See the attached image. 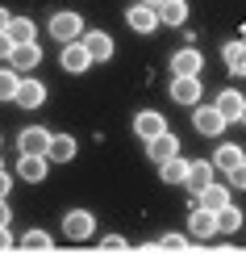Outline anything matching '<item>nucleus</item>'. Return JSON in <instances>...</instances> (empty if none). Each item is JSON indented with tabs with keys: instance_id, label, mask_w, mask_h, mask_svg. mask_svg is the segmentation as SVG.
<instances>
[{
	"instance_id": "12",
	"label": "nucleus",
	"mask_w": 246,
	"mask_h": 255,
	"mask_svg": "<svg viewBox=\"0 0 246 255\" xmlns=\"http://www.w3.org/2000/svg\"><path fill=\"white\" fill-rule=\"evenodd\" d=\"M46 172H50V159H46V155H21V159H17V176L25 180V184L46 180Z\"/></svg>"
},
{
	"instance_id": "37",
	"label": "nucleus",
	"mask_w": 246,
	"mask_h": 255,
	"mask_svg": "<svg viewBox=\"0 0 246 255\" xmlns=\"http://www.w3.org/2000/svg\"><path fill=\"white\" fill-rule=\"evenodd\" d=\"M242 126H246V109H242Z\"/></svg>"
},
{
	"instance_id": "30",
	"label": "nucleus",
	"mask_w": 246,
	"mask_h": 255,
	"mask_svg": "<svg viewBox=\"0 0 246 255\" xmlns=\"http://www.w3.org/2000/svg\"><path fill=\"white\" fill-rule=\"evenodd\" d=\"M100 247H104V251H125V239H121V235H104Z\"/></svg>"
},
{
	"instance_id": "19",
	"label": "nucleus",
	"mask_w": 246,
	"mask_h": 255,
	"mask_svg": "<svg viewBox=\"0 0 246 255\" xmlns=\"http://www.w3.org/2000/svg\"><path fill=\"white\" fill-rule=\"evenodd\" d=\"M196 205H200V209H213V214H221V209L230 205V188H226V184H209L205 193L196 197Z\"/></svg>"
},
{
	"instance_id": "6",
	"label": "nucleus",
	"mask_w": 246,
	"mask_h": 255,
	"mask_svg": "<svg viewBox=\"0 0 246 255\" xmlns=\"http://www.w3.org/2000/svg\"><path fill=\"white\" fill-rule=\"evenodd\" d=\"M50 130H42V126H29V130H21L17 134V151L21 155H46L50 151Z\"/></svg>"
},
{
	"instance_id": "4",
	"label": "nucleus",
	"mask_w": 246,
	"mask_h": 255,
	"mask_svg": "<svg viewBox=\"0 0 246 255\" xmlns=\"http://www.w3.org/2000/svg\"><path fill=\"white\" fill-rule=\"evenodd\" d=\"M59 67L67 71V76H83V71L92 67V55H88V46H83V42H67V46L59 50Z\"/></svg>"
},
{
	"instance_id": "24",
	"label": "nucleus",
	"mask_w": 246,
	"mask_h": 255,
	"mask_svg": "<svg viewBox=\"0 0 246 255\" xmlns=\"http://www.w3.org/2000/svg\"><path fill=\"white\" fill-rule=\"evenodd\" d=\"M34 34H38V29H34L29 17H13V21H8V38H13L17 46H21V42H34Z\"/></svg>"
},
{
	"instance_id": "36",
	"label": "nucleus",
	"mask_w": 246,
	"mask_h": 255,
	"mask_svg": "<svg viewBox=\"0 0 246 255\" xmlns=\"http://www.w3.org/2000/svg\"><path fill=\"white\" fill-rule=\"evenodd\" d=\"M138 4H151V8H159V4H163V0H138Z\"/></svg>"
},
{
	"instance_id": "10",
	"label": "nucleus",
	"mask_w": 246,
	"mask_h": 255,
	"mask_svg": "<svg viewBox=\"0 0 246 255\" xmlns=\"http://www.w3.org/2000/svg\"><path fill=\"white\" fill-rule=\"evenodd\" d=\"M134 134L142 138V142H151V138L167 134V122H163V113H155V109H142V113L134 118Z\"/></svg>"
},
{
	"instance_id": "32",
	"label": "nucleus",
	"mask_w": 246,
	"mask_h": 255,
	"mask_svg": "<svg viewBox=\"0 0 246 255\" xmlns=\"http://www.w3.org/2000/svg\"><path fill=\"white\" fill-rule=\"evenodd\" d=\"M8 188H13V176H8L4 167H0V197H8Z\"/></svg>"
},
{
	"instance_id": "18",
	"label": "nucleus",
	"mask_w": 246,
	"mask_h": 255,
	"mask_svg": "<svg viewBox=\"0 0 246 255\" xmlns=\"http://www.w3.org/2000/svg\"><path fill=\"white\" fill-rule=\"evenodd\" d=\"M238 163H246V155H242V146H234V142H226V146H217V151H213V167H217V172H234V167Z\"/></svg>"
},
{
	"instance_id": "1",
	"label": "nucleus",
	"mask_w": 246,
	"mask_h": 255,
	"mask_svg": "<svg viewBox=\"0 0 246 255\" xmlns=\"http://www.w3.org/2000/svg\"><path fill=\"white\" fill-rule=\"evenodd\" d=\"M192 130L200 138H217L226 130V118L217 113V105H196V109H192Z\"/></svg>"
},
{
	"instance_id": "27",
	"label": "nucleus",
	"mask_w": 246,
	"mask_h": 255,
	"mask_svg": "<svg viewBox=\"0 0 246 255\" xmlns=\"http://www.w3.org/2000/svg\"><path fill=\"white\" fill-rule=\"evenodd\" d=\"M21 247H25V251H50L55 239H50L46 230H25V235H21Z\"/></svg>"
},
{
	"instance_id": "33",
	"label": "nucleus",
	"mask_w": 246,
	"mask_h": 255,
	"mask_svg": "<svg viewBox=\"0 0 246 255\" xmlns=\"http://www.w3.org/2000/svg\"><path fill=\"white\" fill-rule=\"evenodd\" d=\"M4 247H13V235H8V226H0V251Z\"/></svg>"
},
{
	"instance_id": "16",
	"label": "nucleus",
	"mask_w": 246,
	"mask_h": 255,
	"mask_svg": "<svg viewBox=\"0 0 246 255\" xmlns=\"http://www.w3.org/2000/svg\"><path fill=\"white\" fill-rule=\"evenodd\" d=\"M213 105H217V113H221L226 122H242L246 97H242V92H234V88H226V92H217V101H213Z\"/></svg>"
},
{
	"instance_id": "17",
	"label": "nucleus",
	"mask_w": 246,
	"mask_h": 255,
	"mask_svg": "<svg viewBox=\"0 0 246 255\" xmlns=\"http://www.w3.org/2000/svg\"><path fill=\"white\" fill-rule=\"evenodd\" d=\"M42 101H46V84L34 80V76L21 80V88H17V101H13V105H21V109H38Z\"/></svg>"
},
{
	"instance_id": "35",
	"label": "nucleus",
	"mask_w": 246,
	"mask_h": 255,
	"mask_svg": "<svg viewBox=\"0 0 246 255\" xmlns=\"http://www.w3.org/2000/svg\"><path fill=\"white\" fill-rule=\"evenodd\" d=\"M0 226H8V205H4V197H0Z\"/></svg>"
},
{
	"instance_id": "11",
	"label": "nucleus",
	"mask_w": 246,
	"mask_h": 255,
	"mask_svg": "<svg viewBox=\"0 0 246 255\" xmlns=\"http://www.w3.org/2000/svg\"><path fill=\"white\" fill-rule=\"evenodd\" d=\"M213 172H217V167H213V159H192L188 180H184V184L192 188V197H200V193H205V188L213 184Z\"/></svg>"
},
{
	"instance_id": "9",
	"label": "nucleus",
	"mask_w": 246,
	"mask_h": 255,
	"mask_svg": "<svg viewBox=\"0 0 246 255\" xmlns=\"http://www.w3.org/2000/svg\"><path fill=\"white\" fill-rule=\"evenodd\" d=\"M146 155H151V163H159V167H163L167 163V159H175L179 155V138L175 134H159V138H151V142H146Z\"/></svg>"
},
{
	"instance_id": "22",
	"label": "nucleus",
	"mask_w": 246,
	"mask_h": 255,
	"mask_svg": "<svg viewBox=\"0 0 246 255\" xmlns=\"http://www.w3.org/2000/svg\"><path fill=\"white\" fill-rule=\"evenodd\" d=\"M159 21L163 25H184L188 21V0H163L159 4Z\"/></svg>"
},
{
	"instance_id": "2",
	"label": "nucleus",
	"mask_w": 246,
	"mask_h": 255,
	"mask_svg": "<svg viewBox=\"0 0 246 255\" xmlns=\"http://www.w3.org/2000/svg\"><path fill=\"white\" fill-rule=\"evenodd\" d=\"M63 235H67L71 243H88L96 235V218L88 214V209H71V214L63 218Z\"/></svg>"
},
{
	"instance_id": "28",
	"label": "nucleus",
	"mask_w": 246,
	"mask_h": 255,
	"mask_svg": "<svg viewBox=\"0 0 246 255\" xmlns=\"http://www.w3.org/2000/svg\"><path fill=\"white\" fill-rule=\"evenodd\" d=\"M159 247H163V251H184L188 247V235H163V239H159Z\"/></svg>"
},
{
	"instance_id": "7",
	"label": "nucleus",
	"mask_w": 246,
	"mask_h": 255,
	"mask_svg": "<svg viewBox=\"0 0 246 255\" xmlns=\"http://www.w3.org/2000/svg\"><path fill=\"white\" fill-rule=\"evenodd\" d=\"M200 67H205V55L196 46H184L171 55V76H200Z\"/></svg>"
},
{
	"instance_id": "29",
	"label": "nucleus",
	"mask_w": 246,
	"mask_h": 255,
	"mask_svg": "<svg viewBox=\"0 0 246 255\" xmlns=\"http://www.w3.org/2000/svg\"><path fill=\"white\" fill-rule=\"evenodd\" d=\"M230 188H246V163H238L230 172Z\"/></svg>"
},
{
	"instance_id": "14",
	"label": "nucleus",
	"mask_w": 246,
	"mask_h": 255,
	"mask_svg": "<svg viewBox=\"0 0 246 255\" xmlns=\"http://www.w3.org/2000/svg\"><path fill=\"white\" fill-rule=\"evenodd\" d=\"M42 63V46L38 42H21V46H13V55H8V67L13 71H29Z\"/></svg>"
},
{
	"instance_id": "20",
	"label": "nucleus",
	"mask_w": 246,
	"mask_h": 255,
	"mask_svg": "<svg viewBox=\"0 0 246 255\" xmlns=\"http://www.w3.org/2000/svg\"><path fill=\"white\" fill-rule=\"evenodd\" d=\"M46 159H50V163H67V159H76V138H71V134H55V138H50Z\"/></svg>"
},
{
	"instance_id": "15",
	"label": "nucleus",
	"mask_w": 246,
	"mask_h": 255,
	"mask_svg": "<svg viewBox=\"0 0 246 255\" xmlns=\"http://www.w3.org/2000/svg\"><path fill=\"white\" fill-rule=\"evenodd\" d=\"M83 42V46H88V55H92V63H104V59H113V38L109 34H104V29H92V34H83L80 38Z\"/></svg>"
},
{
	"instance_id": "31",
	"label": "nucleus",
	"mask_w": 246,
	"mask_h": 255,
	"mask_svg": "<svg viewBox=\"0 0 246 255\" xmlns=\"http://www.w3.org/2000/svg\"><path fill=\"white\" fill-rule=\"evenodd\" d=\"M13 46H17V42L8 38V29H4V34H0V59H8V55H13Z\"/></svg>"
},
{
	"instance_id": "21",
	"label": "nucleus",
	"mask_w": 246,
	"mask_h": 255,
	"mask_svg": "<svg viewBox=\"0 0 246 255\" xmlns=\"http://www.w3.org/2000/svg\"><path fill=\"white\" fill-rule=\"evenodd\" d=\"M221 59H226V67L234 76H246V42H226L221 46Z\"/></svg>"
},
{
	"instance_id": "34",
	"label": "nucleus",
	"mask_w": 246,
	"mask_h": 255,
	"mask_svg": "<svg viewBox=\"0 0 246 255\" xmlns=\"http://www.w3.org/2000/svg\"><path fill=\"white\" fill-rule=\"evenodd\" d=\"M8 21H13V13H8V8H0V34L8 29Z\"/></svg>"
},
{
	"instance_id": "5",
	"label": "nucleus",
	"mask_w": 246,
	"mask_h": 255,
	"mask_svg": "<svg viewBox=\"0 0 246 255\" xmlns=\"http://www.w3.org/2000/svg\"><path fill=\"white\" fill-rule=\"evenodd\" d=\"M125 25H130L134 34H155L163 21H159V8H151V4H130L125 8Z\"/></svg>"
},
{
	"instance_id": "23",
	"label": "nucleus",
	"mask_w": 246,
	"mask_h": 255,
	"mask_svg": "<svg viewBox=\"0 0 246 255\" xmlns=\"http://www.w3.org/2000/svg\"><path fill=\"white\" fill-rule=\"evenodd\" d=\"M188 167H192V159H167V163L163 167H159V176H163L167 180V184H184V180H188Z\"/></svg>"
},
{
	"instance_id": "8",
	"label": "nucleus",
	"mask_w": 246,
	"mask_h": 255,
	"mask_svg": "<svg viewBox=\"0 0 246 255\" xmlns=\"http://www.w3.org/2000/svg\"><path fill=\"white\" fill-rule=\"evenodd\" d=\"M188 235H192V239H213V235H217V214H213V209L192 205V214H188Z\"/></svg>"
},
{
	"instance_id": "3",
	"label": "nucleus",
	"mask_w": 246,
	"mask_h": 255,
	"mask_svg": "<svg viewBox=\"0 0 246 255\" xmlns=\"http://www.w3.org/2000/svg\"><path fill=\"white\" fill-rule=\"evenodd\" d=\"M50 34L59 38V46L80 42V38H83V17H80V13H55V17H50Z\"/></svg>"
},
{
	"instance_id": "13",
	"label": "nucleus",
	"mask_w": 246,
	"mask_h": 255,
	"mask_svg": "<svg viewBox=\"0 0 246 255\" xmlns=\"http://www.w3.org/2000/svg\"><path fill=\"white\" fill-rule=\"evenodd\" d=\"M171 101L196 105L200 101V76H171Z\"/></svg>"
},
{
	"instance_id": "26",
	"label": "nucleus",
	"mask_w": 246,
	"mask_h": 255,
	"mask_svg": "<svg viewBox=\"0 0 246 255\" xmlns=\"http://www.w3.org/2000/svg\"><path fill=\"white\" fill-rule=\"evenodd\" d=\"M17 88H21V76L13 67H0V101H17Z\"/></svg>"
},
{
	"instance_id": "25",
	"label": "nucleus",
	"mask_w": 246,
	"mask_h": 255,
	"mask_svg": "<svg viewBox=\"0 0 246 255\" xmlns=\"http://www.w3.org/2000/svg\"><path fill=\"white\" fill-rule=\"evenodd\" d=\"M238 226H242V209H238V205H226V209L217 214V235H234Z\"/></svg>"
}]
</instances>
